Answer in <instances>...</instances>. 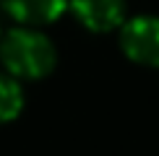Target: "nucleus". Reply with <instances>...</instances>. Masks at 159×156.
<instances>
[{"label":"nucleus","instance_id":"1","mask_svg":"<svg viewBox=\"0 0 159 156\" xmlns=\"http://www.w3.org/2000/svg\"><path fill=\"white\" fill-rule=\"evenodd\" d=\"M0 60L11 76L37 81L55 68L57 52L42 31L31 26H18L0 39Z\"/></svg>","mask_w":159,"mask_h":156},{"label":"nucleus","instance_id":"5","mask_svg":"<svg viewBox=\"0 0 159 156\" xmlns=\"http://www.w3.org/2000/svg\"><path fill=\"white\" fill-rule=\"evenodd\" d=\"M24 109V91L16 76L0 73V122H11Z\"/></svg>","mask_w":159,"mask_h":156},{"label":"nucleus","instance_id":"4","mask_svg":"<svg viewBox=\"0 0 159 156\" xmlns=\"http://www.w3.org/2000/svg\"><path fill=\"white\" fill-rule=\"evenodd\" d=\"M0 8L24 26H39L60 18L68 0H0Z\"/></svg>","mask_w":159,"mask_h":156},{"label":"nucleus","instance_id":"2","mask_svg":"<svg viewBox=\"0 0 159 156\" xmlns=\"http://www.w3.org/2000/svg\"><path fill=\"white\" fill-rule=\"evenodd\" d=\"M123 52L141 65H159V18L136 16L120 29Z\"/></svg>","mask_w":159,"mask_h":156},{"label":"nucleus","instance_id":"3","mask_svg":"<svg viewBox=\"0 0 159 156\" xmlns=\"http://www.w3.org/2000/svg\"><path fill=\"white\" fill-rule=\"evenodd\" d=\"M70 8L89 31H110L125 21L123 0H70Z\"/></svg>","mask_w":159,"mask_h":156}]
</instances>
